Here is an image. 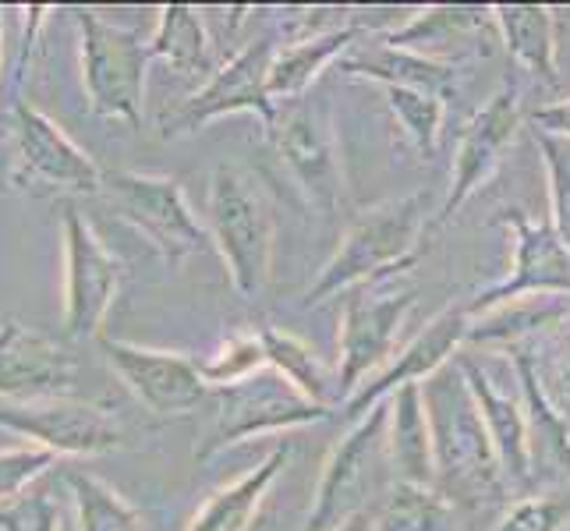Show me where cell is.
<instances>
[{"mask_svg": "<svg viewBox=\"0 0 570 531\" xmlns=\"http://www.w3.org/2000/svg\"><path fill=\"white\" fill-rule=\"evenodd\" d=\"M429 227V199L422 191L386 199L358 213L344 230L341 245L323 263L320 277L305 291V305H323L330 298H344L362 284L401 277L422 255V238Z\"/></svg>", "mask_w": 570, "mask_h": 531, "instance_id": "obj_1", "label": "cell"}, {"mask_svg": "<svg viewBox=\"0 0 570 531\" xmlns=\"http://www.w3.org/2000/svg\"><path fill=\"white\" fill-rule=\"evenodd\" d=\"M203 227L220 255L230 287L242 298H259L273 277V255H277V220L259 174L234 160L216 164L209 174Z\"/></svg>", "mask_w": 570, "mask_h": 531, "instance_id": "obj_2", "label": "cell"}, {"mask_svg": "<svg viewBox=\"0 0 570 531\" xmlns=\"http://www.w3.org/2000/svg\"><path fill=\"white\" fill-rule=\"evenodd\" d=\"M422 404L432 432V461L436 489L450 500L503 496V475L493 446H489L479 407L458 368V358L422 383Z\"/></svg>", "mask_w": 570, "mask_h": 531, "instance_id": "obj_3", "label": "cell"}, {"mask_svg": "<svg viewBox=\"0 0 570 531\" xmlns=\"http://www.w3.org/2000/svg\"><path fill=\"white\" fill-rule=\"evenodd\" d=\"M266 139L277 149L305 209L316 213L323 224H330L347 199V174L337 117H333L326 96L308 92L302 100L281 107Z\"/></svg>", "mask_w": 570, "mask_h": 531, "instance_id": "obj_4", "label": "cell"}, {"mask_svg": "<svg viewBox=\"0 0 570 531\" xmlns=\"http://www.w3.org/2000/svg\"><path fill=\"white\" fill-rule=\"evenodd\" d=\"M71 18L78 26V68L89 110L104 121L139 128L149 75V47L142 32L107 22L100 11L89 8H75Z\"/></svg>", "mask_w": 570, "mask_h": 531, "instance_id": "obj_5", "label": "cell"}, {"mask_svg": "<svg viewBox=\"0 0 570 531\" xmlns=\"http://www.w3.org/2000/svg\"><path fill=\"white\" fill-rule=\"evenodd\" d=\"M383 468H386V401L372 404L330 446L316 482V496H312V510L305 518V531H337L351 518L365 514L390 485L380 482Z\"/></svg>", "mask_w": 570, "mask_h": 531, "instance_id": "obj_6", "label": "cell"}, {"mask_svg": "<svg viewBox=\"0 0 570 531\" xmlns=\"http://www.w3.org/2000/svg\"><path fill=\"white\" fill-rule=\"evenodd\" d=\"M415 308V287L401 277H383L344 294L341 330H337V397L347 401L365 380L393 358L401 333Z\"/></svg>", "mask_w": 570, "mask_h": 531, "instance_id": "obj_7", "label": "cell"}, {"mask_svg": "<svg viewBox=\"0 0 570 531\" xmlns=\"http://www.w3.org/2000/svg\"><path fill=\"white\" fill-rule=\"evenodd\" d=\"M100 195L170 269L181 266L203 245H209L206 227L195 216L178 177L146 170H110L104 174Z\"/></svg>", "mask_w": 570, "mask_h": 531, "instance_id": "obj_8", "label": "cell"}, {"mask_svg": "<svg viewBox=\"0 0 570 531\" xmlns=\"http://www.w3.org/2000/svg\"><path fill=\"white\" fill-rule=\"evenodd\" d=\"M213 425L206 440L195 446V461H209L224 450L245 440L284 436V432L320 425L333 411L305 401L298 390H291L277 372L263 368L252 380L234 383L227 390H213Z\"/></svg>", "mask_w": 570, "mask_h": 531, "instance_id": "obj_9", "label": "cell"}, {"mask_svg": "<svg viewBox=\"0 0 570 531\" xmlns=\"http://www.w3.org/2000/svg\"><path fill=\"white\" fill-rule=\"evenodd\" d=\"M11 142L18 188H43L57 195H100L104 170L50 114L29 100H11Z\"/></svg>", "mask_w": 570, "mask_h": 531, "instance_id": "obj_10", "label": "cell"}, {"mask_svg": "<svg viewBox=\"0 0 570 531\" xmlns=\"http://www.w3.org/2000/svg\"><path fill=\"white\" fill-rule=\"evenodd\" d=\"M0 429L50 450L53 458H107L125 450L128 436L107 407L78 397L0 401Z\"/></svg>", "mask_w": 570, "mask_h": 531, "instance_id": "obj_11", "label": "cell"}, {"mask_svg": "<svg viewBox=\"0 0 570 531\" xmlns=\"http://www.w3.org/2000/svg\"><path fill=\"white\" fill-rule=\"evenodd\" d=\"M277 43L281 39L259 36V39H252V43H245L238 53H230L227 61L206 78L203 89L191 92L188 104L164 125V139L191 135V131H199V128L220 121V117H230V114L259 117L263 131H269L273 121H277V114H281V107L269 100V89H266Z\"/></svg>", "mask_w": 570, "mask_h": 531, "instance_id": "obj_12", "label": "cell"}, {"mask_svg": "<svg viewBox=\"0 0 570 531\" xmlns=\"http://www.w3.org/2000/svg\"><path fill=\"white\" fill-rule=\"evenodd\" d=\"M65 242V333L71 341H96L121 294L125 266L104 245L75 206H65L61 220Z\"/></svg>", "mask_w": 570, "mask_h": 531, "instance_id": "obj_13", "label": "cell"}, {"mask_svg": "<svg viewBox=\"0 0 570 531\" xmlns=\"http://www.w3.org/2000/svg\"><path fill=\"white\" fill-rule=\"evenodd\" d=\"M521 121H524L521 86L514 78H507V82L489 96L475 114H471V121L461 131L458 149H454V164H450V188L440 203L436 224L454 220L458 209L471 199V195L493 181L503 156L518 139Z\"/></svg>", "mask_w": 570, "mask_h": 531, "instance_id": "obj_14", "label": "cell"}, {"mask_svg": "<svg viewBox=\"0 0 570 531\" xmlns=\"http://www.w3.org/2000/svg\"><path fill=\"white\" fill-rule=\"evenodd\" d=\"M96 344H100L114 376L153 415H191L195 407H203L213 397V390L199 376V365L185 351H160L107 337V333H100Z\"/></svg>", "mask_w": 570, "mask_h": 531, "instance_id": "obj_15", "label": "cell"}, {"mask_svg": "<svg viewBox=\"0 0 570 531\" xmlns=\"http://www.w3.org/2000/svg\"><path fill=\"white\" fill-rule=\"evenodd\" d=\"M503 227L514 245V263L497 284L475 291V298L464 305L468 316L524 294H570V248L560 242V234L542 220H532L524 209H507Z\"/></svg>", "mask_w": 570, "mask_h": 531, "instance_id": "obj_16", "label": "cell"}, {"mask_svg": "<svg viewBox=\"0 0 570 531\" xmlns=\"http://www.w3.org/2000/svg\"><path fill=\"white\" fill-rule=\"evenodd\" d=\"M78 358L68 344L22 319H0V401L75 397Z\"/></svg>", "mask_w": 570, "mask_h": 531, "instance_id": "obj_17", "label": "cell"}, {"mask_svg": "<svg viewBox=\"0 0 570 531\" xmlns=\"http://www.w3.org/2000/svg\"><path fill=\"white\" fill-rule=\"evenodd\" d=\"M464 341H468V308L464 305L440 308L415 337L393 351V358L376 372V376L365 380L355 393H351L344 401V415L355 422L372 404L386 401L393 390H401L407 383H425L429 376H436L443 365L458 358Z\"/></svg>", "mask_w": 570, "mask_h": 531, "instance_id": "obj_18", "label": "cell"}, {"mask_svg": "<svg viewBox=\"0 0 570 531\" xmlns=\"http://www.w3.org/2000/svg\"><path fill=\"white\" fill-rule=\"evenodd\" d=\"M458 368L471 390V401L479 407V419L485 425L489 446H493L500 475L507 489H518L521 496H528L535 489L532 475V454H528V425H524V407L510 393H503L489 372L468 354H458Z\"/></svg>", "mask_w": 570, "mask_h": 531, "instance_id": "obj_19", "label": "cell"}, {"mask_svg": "<svg viewBox=\"0 0 570 531\" xmlns=\"http://www.w3.org/2000/svg\"><path fill=\"white\" fill-rule=\"evenodd\" d=\"M333 71L344 78H362V82H376L383 89H419L432 96H450L461 86V65L458 61H440V57H425L404 47H390L386 39H372L362 36L355 47H351Z\"/></svg>", "mask_w": 570, "mask_h": 531, "instance_id": "obj_20", "label": "cell"}, {"mask_svg": "<svg viewBox=\"0 0 570 531\" xmlns=\"http://www.w3.org/2000/svg\"><path fill=\"white\" fill-rule=\"evenodd\" d=\"M514 354V372L521 383V407L528 425V454H532V475H563L570 479V422L560 404L549 397L542 383L539 362L524 347Z\"/></svg>", "mask_w": 570, "mask_h": 531, "instance_id": "obj_21", "label": "cell"}, {"mask_svg": "<svg viewBox=\"0 0 570 531\" xmlns=\"http://www.w3.org/2000/svg\"><path fill=\"white\" fill-rule=\"evenodd\" d=\"M386 468L393 482L436 489V461H432L422 383H407L386 397Z\"/></svg>", "mask_w": 570, "mask_h": 531, "instance_id": "obj_22", "label": "cell"}, {"mask_svg": "<svg viewBox=\"0 0 570 531\" xmlns=\"http://www.w3.org/2000/svg\"><path fill=\"white\" fill-rule=\"evenodd\" d=\"M567 312H570V294H524V298H510L482 312H471L464 344L518 351L539 341L542 333H553Z\"/></svg>", "mask_w": 570, "mask_h": 531, "instance_id": "obj_23", "label": "cell"}, {"mask_svg": "<svg viewBox=\"0 0 570 531\" xmlns=\"http://www.w3.org/2000/svg\"><path fill=\"white\" fill-rule=\"evenodd\" d=\"M362 39V32L355 26L337 29V32H323V36H305V39H284L277 43V53H273L269 65V100L277 107H287L294 100L312 92L316 78L341 61V57L355 47Z\"/></svg>", "mask_w": 570, "mask_h": 531, "instance_id": "obj_24", "label": "cell"}, {"mask_svg": "<svg viewBox=\"0 0 570 531\" xmlns=\"http://www.w3.org/2000/svg\"><path fill=\"white\" fill-rule=\"evenodd\" d=\"M287 461H291V443H277L259 464L245 471L242 479L216 489V493L199 507V514L188 521L185 531H252L255 518H259V510L269 496V489L284 475Z\"/></svg>", "mask_w": 570, "mask_h": 531, "instance_id": "obj_25", "label": "cell"}, {"mask_svg": "<svg viewBox=\"0 0 570 531\" xmlns=\"http://www.w3.org/2000/svg\"><path fill=\"white\" fill-rule=\"evenodd\" d=\"M493 22L514 65L528 71L535 82L557 89V14L549 4H493Z\"/></svg>", "mask_w": 570, "mask_h": 531, "instance_id": "obj_26", "label": "cell"}, {"mask_svg": "<svg viewBox=\"0 0 570 531\" xmlns=\"http://www.w3.org/2000/svg\"><path fill=\"white\" fill-rule=\"evenodd\" d=\"M149 61H160L178 75L209 78L213 65V32L206 26V11L191 4H167L160 8L156 29L146 39Z\"/></svg>", "mask_w": 570, "mask_h": 531, "instance_id": "obj_27", "label": "cell"}, {"mask_svg": "<svg viewBox=\"0 0 570 531\" xmlns=\"http://www.w3.org/2000/svg\"><path fill=\"white\" fill-rule=\"evenodd\" d=\"M497 29L493 8L482 4H432V8H415V14L407 18L401 29H393L386 39L390 47H404L425 57H440V47L446 43H464L475 32ZM443 61V57H440Z\"/></svg>", "mask_w": 570, "mask_h": 531, "instance_id": "obj_28", "label": "cell"}, {"mask_svg": "<svg viewBox=\"0 0 570 531\" xmlns=\"http://www.w3.org/2000/svg\"><path fill=\"white\" fill-rule=\"evenodd\" d=\"M259 341L266 351V365L277 372L291 390H298L305 401L320 407H330L337 401V380H333L330 365L323 362V354L316 347L298 337V333L259 326Z\"/></svg>", "mask_w": 570, "mask_h": 531, "instance_id": "obj_29", "label": "cell"}, {"mask_svg": "<svg viewBox=\"0 0 570 531\" xmlns=\"http://www.w3.org/2000/svg\"><path fill=\"white\" fill-rule=\"evenodd\" d=\"M372 531H458V503L440 489L390 482L368 507Z\"/></svg>", "mask_w": 570, "mask_h": 531, "instance_id": "obj_30", "label": "cell"}, {"mask_svg": "<svg viewBox=\"0 0 570 531\" xmlns=\"http://www.w3.org/2000/svg\"><path fill=\"white\" fill-rule=\"evenodd\" d=\"M65 485L75 500L78 531H142L139 507H131L110 482L86 468H68Z\"/></svg>", "mask_w": 570, "mask_h": 531, "instance_id": "obj_31", "label": "cell"}, {"mask_svg": "<svg viewBox=\"0 0 570 531\" xmlns=\"http://www.w3.org/2000/svg\"><path fill=\"white\" fill-rule=\"evenodd\" d=\"M386 107L397 121L404 142L415 149L422 160H432L443 142V121H446V100L419 89H383Z\"/></svg>", "mask_w": 570, "mask_h": 531, "instance_id": "obj_32", "label": "cell"}, {"mask_svg": "<svg viewBox=\"0 0 570 531\" xmlns=\"http://www.w3.org/2000/svg\"><path fill=\"white\" fill-rule=\"evenodd\" d=\"M199 365V376L209 390H227L234 383L252 380L255 372L269 368L266 365V351L259 341V330H234L227 337L209 351V358L195 362Z\"/></svg>", "mask_w": 570, "mask_h": 531, "instance_id": "obj_33", "label": "cell"}, {"mask_svg": "<svg viewBox=\"0 0 570 531\" xmlns=\"http://www.w3.org/2000/svg\"><path fill=\"white\" fill-rule=\"evenodd\" d=\"M535 142L542 149L549 181V227L570 248V146L560 139H546V135H535Z\"/></svg>", "mask_w": 570, "mask_h": 531, "instance_id": "obj_34", "label": "cell"}, {"mask_svg": "<svg viewBox=\"0 0 570 531\" xmlns=\"http://www.w3.org/2000/svg\"><path fill=\"white\" fill-rule=\"evenodd\" d=\"M570 496L560 493H528L507 507L493 531H567Z\"/></svg>", "mask_w": 570, "mask_h": 531, "instance_id": "obj_35", "label": "cell"}, {"mask_svg": "<svg viewBox=\"0 0 570 531\" xmlns=\"http://www.w3.org/2000/svg\"><path fill=\"white\" fill-rule=\"evenodd\" d=\"M57 464V458L50 450H39V446H11V450H0V507L18 500L22 493H29L36 479H43L47 471Z\"/></svg>", "mask_w": 570, "mask_h": 531, "instance_id": "obj_36", "label": "cell"}, {"mask_svg": "<svg viewBox=\"0 0 570 531\" xmlns=\"http://www.w3.org/2000/svg\"><path fill=\"white\" fill-rule=\"evenodd\" d=\"M0 531H61V507L43 489H29L0 507Z\"/></svg>", "mask_w": 570, "mask_h": 531, "instance_id": "obj_37", "label": "cell"}, {"mask_svg": "<svg viewBox=\"0 0 570 531\" xmlns=\"http://www.w3.org/2000/svg\"><path fill=\"white\" fill-rule=\"evenodd\" d=\"M532 125H535V135H546V139H560V142L570 146V96L539 107L532 114Z\"/></svg>", "mask_w": 570, "mask_h": 531, "instance_id": "obj_38", "label": "cell"}, {"mask_svg": "<svg viewBox=\"0 0 570 531\" xmlns=\"http://www.w3.org/2000/svg\"><path fill=\"white\" fill-rule=\"evenodd\" d=\"M553 341H557V376L567 383V393H570V312L553 330Z\"/></svg>", "mask_w": 570, "mask_h": 531, "instance_id": "obj_39", "label": "cell"}, {"mask_svg": "<svg viewBox=\"0 0 570 531\" xmlns=\"http://www.w3.org/2000/svg\"><path fill=\"white\" fill-rule=\"evenodd\" d=\"M337 531H372V524H368V510H365V514H358V518H351L347 524H341Z\"/></svg>", "mask_w": 570, "mask_h": 531, "instance_id": "obj_40", "label": "cell"}, {"mask_svg": "<svg viewBox=\"0 0 570 531\" xmlns=\"http://www.w3.org/2000/svg\"><path fill=\"white\" fill-rule=\"evenodd\" d=\"M0 65H4V11H0Z\"/></svg>", "mask_w": 570, "mask_h": 531, "instance_id": "obj_41", "label": "cell"}]
</instances>
